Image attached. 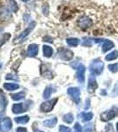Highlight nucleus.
Listing matches in <instances>:
<instances>
[{
    "label": "nucleus",
    "instance_id": "obj_16",
    "mask_svg": "<svg viewBox=\"0 0 118 132\" xmlns=\"http://www.w3.org/2000/svg\"><path fill=\"white\" fill-rule=\"evenodd\" d=\"M53 53H54V51H53V48H50L49 46H43V55L44 56L46 57H50L52 56Z\"/></svg>",
    "mask_w": 118,
    "mask_h": 132
},
{
    "label": "nucleus",
    "instance_id": "obj_12",
    "mask_svg": "<svg viewBox=\"0 0 118 132\" xmlns=\"http://www.w3.org/2000/svg\"><path fill=\"white\" fill-rule=\"evenodd\" d=\"M12 112L14 114H20V113L24 112L25 108L23 107V103H17V104H14L12 106Z\"/></svg>",
    "mask_w": 118,
    "mask_h": 132
},
{
    "label": "nucleus",
    "instance_id": "obj_32",
    "mask_svg": "<svg viewBox=\"0 0 118 132\" xmlns=\"http://www.w3.org/2000/svg\"><path fill=\"white\" fill-rule=\"evenodd\" d=\"M92 131V124H88L85 127L84 132H91Z\"/></svg>",
    "mask_w": 118,
    "mask_h": 132
},
{
    "label": "nucleus",
    "instance_id": "obj_14",
    "mask_svg": "<svg viewBox=\"0 0 118 132\" xmlns=\"http://www.w3.org/2000/svg\"><path fill=\"white\" fill-rule=\"evenodd\" d=\"M4 87L7 91H15L20 88V86L18 84H15V83H5Z\"/></svg>",
    "mask_w": 118,
    "mask_h": 132
},
{
    "label": "nucleus",
    "instance_id": "obj_36",
    "mask_svg": "<svg viewBox=\"0 0 118 132\" xmlns=\"http://www.w3.org/2000/svg\"><path fill=\"white\" fill-rule=\"evenodd\" d=\"M22 1H24V2H27L28 0H22Z\"/></svg>",
    "mask_w": 118,
    "mask_h": 132
},
{
    "label": "nucleus",
    "instance_id": "obj_21",
    "mask_svg": "<svg viewBox=\"0 0 118 132\" xmlns=\"http://www.w3.org/2000/svg\"><path fill=\"white\" fill-rule=\"evenodd\" d=\"M6 105H7V100L3 93H0V107L5 109Z\"/></svg>",
    "mask_w": 118,
    "mask_h": 132
},
{
    "label": "nucleus",
    "instance_id": "obj_8",
    "mask_svg": "<svg viewBox=\"0 0 118 132\" xmlns=\"http://www.w3.org/2000/svg\"><path fill=\"white\" fill-rule=\"evenodd\" d=\"M78 24L79 27H81L82 29H85V28H88L92 26L93 24V21L90 18L88 17H82V18H80L78 21Z\"/></svg>",
    "mask_w": 118,
    "mask_h": 132
},
{
    "label": "nucleus",
    "instance_id": "obj_20",
    "mask_svg": "<svg viewBox=\"0 0 118 132\" xmlns=\"http://www.w3.org/2000/svg\"><path fill=\"white\" fill-rule=\"evenodd\" d=\"M68 45L72 46V47H77L79 44V40L77 38H69V39L66 40Z\"/></svg>",
    "mask_w": 118,
    "mask_h": 132
},
{
    "label": "nucleus",
    "instance_id": "obj_6",
    "mask_svg": "<svg viewBox=\"0 0 118 132\" xmlns=\"http://www.w3.org/2000/svg\"><path fill=\"white\" fill-rule=\"evenodd\" d=\"M58 56L61 59L65 61L70 60V59L73 57V52L70 50H67V48H59L58 50Z\"/></svg>",
    "mask_w": 118,
    "mask_h": 132
},
{
    "label": "nucleus",
    "instance_id": "obj_17",
    "mask_svg": "<svg viewBox=\"0 0 118 132\" xmlns=\"http://www.w3.org/2000/svg\"><path fill=\"white\" fill-rule=\"evenodd\" d=\"M81 116V119H82L83 122H89V121H91L92 119H93V113H82V114H80Z\"/></svg>",
    "mask_w": 118,
    "mask_h": 132
},
{
    "label": "nucleus",
    "instance_id": "obj_10",
    "mask_svg": "<svg viewBox=\"0 0 118 132\" xmlns=\"http://www.w3.org/2000/svg\"><path fill=\"white\" fill-rule=\"evenodd\" d=\"M12 121L10 118H5L0 124V130L2 132H8L12 129Z\"/></svg>",
    "mask_w": 118,
    "mask_h": 132
},
{
    "label": "nucleus",
    "instance_id": "obj_34",
    "mask_svg": "<svg viewBox=\"0 0 118 132\" xmlns=\"http://www.w3.org/2000/svg\"><path fill=\"white\" fill-rule=\"evenodd\" d=\"M13 75H7L5 77L6 79H15V80H18V78L17 77H12Z\"/></svg>",
    "mask_w": 118,
    "mask_h": 132
},
{
    "label": "nucleus",
    "instance_id": "obj_9",
    "mask_svg": "<svg viewBox=\"0 0 118 132\" xmlns=\"http://www.w3.org/2000/svg\"><path fill=\"white\" fill-rule=\"evenodd\" d=\"M98 87V84L97 81H96V78L93 74L89 76L88 78V86H87V89H88L89 93H93L95 91V89Z\"/></svg>",
    "mask_w": 118,
    "mask_h": 132
},
{
    "label": "nucleus",
    "instance_id": "obj_31",
    "mask_svg": "<svg viewBox=\"0 0 118 132\" xmlns=\"http://www.w3.org/2000/svg\"><path fill=\"white\" fill-rule=\"evenodd\" d=\"M74 131L75 132H82V128L79 125V123H75L74 125Z\"/></svg>",
    "mask_w": 118,
    "mask_h": 132
},
{
    "label": "nucleus",
    "instance_id": "obj_22",
    "mask_svg": "<svg viewBox=\"0 0 118 132\" xmlns=\"http://www.w3.org/2000/svg\"><path fill=\"white\" fill-rule=\"evenodd\" d=\"M11 97L14 101H20L25 97V93L24 92H20V93H15V94H11Z\"/></svg>",
    "mask_w": 118,
    "mask_h": 132
},
{
    "label": "nucleus",
    "instance_id": "obj_1",
    "mask_svg": "<svg viewBox=\"0 0 118 132\" xmlns=\"http://www.w3.org/2000/svg\"><path fill=\"white\" fill-rule=\"evenodd\" d=\"M118 114V108L113 107L110 110L105 111L100 114V120L102 122H108L109 120H112Z\"/></svg>",
    "mask_w": 118,
    "mask_h": 132
},
{
    "label": "nucleus",
    "instance_id": "obj_27",
    "mask_svg": "<svg viewBox=\"0 0 118 132\" xmlns=\"http://www.w3.org/2000/svg\"><path fill=\"white\" fill-rule=\"evenodd\" d=\"M9 1H10V9L13 12H15L17 11V9H18V7H17V3L14 0H9Z\"/></svg>",
    "mask_w": 118,
    "mask_h": 132
},
{
    "label": "nucleus",
    "instance_id": "obj_15",
    "mask_svg": "<svg viewBox=\"0 0 118 132\" xmlns=\"http://www.w3.org/2000/svg\"><path fill=\"white\" fill-rule=\"evenodd\" d=\"M57 119L56 117H53V118H50V119H48V120L44 121L43 122V124L44 126L48 127V128H53L57 124Z\"/></svg>",
    "mask_w": 118,
    "mask_h": 132
},
{
    "label": "nucleus",
    "instance_id": "obj_18",
    "mask_svg": "<svg viewBox=\"0 0 118 132\" xmlns=\"http://www.w3.org/2000/svg\"><path fill=\"white\" fill-rule=\"evenodd\" d=\"M29 121V116H20L15 118V122L20 124H24V123L28 122Z\"/></svg>",
    "mask_w": 118,
    "mask_h": 132
},
{
    "label": "nucleus",
    "instance_id": "obj_26",
    "mask_svg": "<svg viewBox=\"0 0 118 132\" xmlns=\"http://www.w3.org/2000/svg\"><path fill=\"white\" fill-rule=\"evenodd\" d=\"M11 37V35L9 34H5L1 38H0V47L2 46V44H4L6 41H8V39Z\"/></svg>",
    "mask_w": 118,
    "mask_h": 132
},
{
    "label": "nucleus",
    "instance_id": "obj_30",
    "mask_svg": "<svg viewBox=\"0 0 118 132\" xmlns=\"http://www.w3.org/2000/svg\"><path fill=\"white\" fill-rule=\"evenodd\" d=\"M102 132H114V129H113V126L112 124H108L106 125L104 128V130Z\"/></svg>",
    "mask_w": 118,
    "mask_h": 132
},
{
    "label": "nucleus",
    "instance_id": "obj_25",
    "mask_svg": "<svg viewBox=\"0 0 118 132\" xmlns=\"http://www.w3.org/2000/svg\"><path fill=\"white\" fill-rule=\"evenodd\" d=\"M10 13H9V11L6 8H2L0 10V18L1 19H5L6 17H9Z\"/></svg>",
    "mask_w": 118,
    "mask_h": 132
},
{
    "label": "nucleus",
    "instance_id": "obj_28",
    "mask_svg": "<svg viewBox=\"0 0 118 132\" xmlns=\"http://www.w3.org/2000/svg\"><path fill=\"white\" fill-rule=\"evenodd\" d=\"M108 69L109 71L113 73H115V72L118 71V64L117 63H114V64H109L108 65Z\"/></svg>",
    "mask_w": 118,
    "mask_h": 132
},
{
    "label": "nucleus",
    "instance_id": "obj_23",
    "mask_svg": "<svg viewBox=\"0 0 118 132\" xmlns=\"http://www.w3.org/2000/svg\"><path fill=\"white\" fill-rule=\"evenodd\" d=\"M118 57V51L117 50H115L113 52H111L110 54L107 55L106 56V60L108 61H112V60H115Z\"/></svg>",
    "mask_w": 118,
    "mask_h": 132
},
{
    "label": "nucleus",
    "instance_id": "obj_19",
    "mask_svg": "<svg viewBox=\"0 0 118 132\" xmlns=\"http://www.w3.org/2000/svg\"><path fill=\"white\" fill-rule=\"evenodd\" d=\"M55 90L52 86H48L46 89L44 90V93H43V98L44 99H49V97L51 96L52 93H54Z\"/></svg>",
    "mask_w": 118,
    "mask_h": 132
},
{
    "label": "nucleus",
    "instance_id": "obj_37",
    "mask_svg": "<svg viewBox=\"0 0 118 132\" xmlns=\"http://www.w3.org/2000/svg\"><path fill=\"white\" fill-rule=\"evenodd\" d=\"M36 132H42V131H36Z\"/></svg>",
    "mask_w": 118,
    "mask_h": 132
},
{
    "label": "nucleus",
    "instance_id": "obj_2",
    "mask_svg": "<svg viewBox=\"0 0 118 132\" xmlns=\"http://www.w3.org/2000/svg\"><path fill=\"white\" fill-rule=\"evenodd\" d=\"M104 63L100 60H95L90 65V71L95 75H100L103 71Z\"/></svg>",
    "mask_w": 118,
    "mask_h": 132
},
{
    "label": "nucleus",
    "instance_id": "obj_7",
    "mask_svg": "<svg viewBox=\"0 0 118 132\" xmlns=\"http://www.w3.org/2000/svg\"><path fill=\"white\" fill-rule=\"evenodd\" d=\"M35 22H32V24L30 25L27 29H25V31H23L22 33H21L20 35L18 36V37L15 38V40H14V42H15V43H19V42H22L23 40H24L25 38L27 37V35H28V34L30 33V32L33 30L34 27H35Z\"/></svg>",
    "mask_w": 118,
    "mask_h": 132
},
{
    "label": "nucleus",
    "instance_id": "obj_13",
    "mask_svg": "<svg viewBox=\"0 0 118 132\" xmlns=\"http://www.w3.org/2000/svg\"><path fill=\"white\" fill-rule=\"evenodd\" d=\"M115 44L113 43L111 41H108V40H106L103 42V45H102V52H107V51L110 50L111 48H114Z\"/></svg>",
    "mask_w": 118,
    "mask_h": 132
},
{
    "label": "nucleus",
    "instance_id": "obj_5",
    "mask_svg": "<svg viewBox=\"0 0 118 132\" xmlns=\"http://www.w3.org/2000/svg\"><path fill=\"white\" fill-rule=\"evenodd\" d=\"M67 93L77 104L79 103V101H80V91L78 87H70L67 90Z\"/></svg>",
    "mask_w": 118,
    "mask_h": 132
},
{
    "label": "nucleus",
    "instance_id": "obj_35",
    "mask_svg": "<svg viewBox=\"0 0 118 132\" xmlns=\"http://www.w3.org/2000/svg\"><path fill=\"white\" fill-rule=\"evenodd\" d=\"M116 129H117V132H118V122L116 123Z\"/></svg>",
    "mask_w": 118,
    "mask_h": 132
},
{
    "label": "nucleus",
    "instance_id": "obj_4",
    "mask_svg": "<svg viewBox=\"0 0 118 132\" xmlns=\"http://www.w3.org/2000/svg\"><path fill=\"white\" fill-rule=\"evenodd\" d=\"M57 102V99H53V100H50V101L43 102V103L41 105V108H40L41 111L45 112V113L50 112L51 110L54 108Z\"/></svg>",
    "mask_w": 118,
    "mask_h": 132
},
{
    "label": "nucleus",
    "instance_id": "obj_33",
    "mask_svg": "<svg viewBox=\"0 0 118 132\" xmlns=\"http://www.w3.org/2000/svg\"><path fill=\"white\" fill-rule=\"evenodd\" d=\"M16 132H27V129H26V128L19 127V128H17Z\"/></svg>",
    "mask_w": 118,
    "mask_h": 132
},
{
    "label": "nucleus",
    "instance_id": "obj_11",
    "mask_svg": "<svg viewBox=\"0 0 118 132\" xmlns=\"http://www.w3.org/2000/svg\"><path fill=\"white\" fill-rule=\"evenodd\" d=\"M38 51H39V47L37 44H31L27 48V54L30 56H35L38 54Z\"/></svg>",
    "mask_w": 118,
    "mask_h": 132
},
{
    "label": "nucleus",
    "instance_id": "obj_24",
    "mask_svg": "<svg viewBox=\"0 0 118 132\" xmlns=\"http://www.w3.org/2000/svg\"><path fill=\"white\" fill-rule=\"evenodd\" d=\"M63 120H64V122H65L66 123H72L74 120V117H73V116H72V114L69 113V114L64 116Z\"/></svg>",
    "mask_w": 118,
    "mask_h": 132
},
{
    "label": "nucleus",
    "instance_id": "obj_29",
    "mask_svg": "<svg viewBox=\"0 0 118 132\" xmlns=\"http://www.w3.org/2000/svg\"><path fill=\"white\" fill-rule=\"evenodd\" d=\"M59 132H72V129L69 127H66L64 125H60Z\"/></svg>",
    "mask_w": 118,
    "mask_h": 132
},
{
    "label": "nucleus",
    "instance_id": "obj_3",
    "mask_svg": "<svg viewBox=\"0 0 118 132\" xmlns=\"http://www.w3.org/2000/svg\"><path fill=\"white\" fill-rule=\"evenodd\" d=\"M72 66L75 69H77V78L80 83H84L85 81V67L81 63H72Z\"/></svg>",
    "mask_w": 118,
    "mask_h": 132
}]
</instances>
